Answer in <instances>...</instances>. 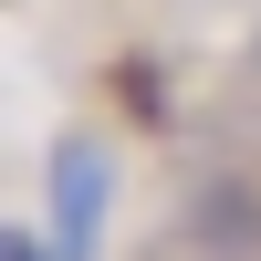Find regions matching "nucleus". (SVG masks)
Returning <instances> with one entry per match:
<instances>
[{
    "mask_svg": "<svg viewBox=\"0 0 261 261\" xmlns=\"http://www.w3.org/2000/svg\"><path fill=\"white\" fill-rule=\"evenodd\" d=\"M42 178H53V251H63V261H94V241H105V199H115L105 136H63Z\"/></svg>",
    "mask_w": 261,
    "mask_h": 261,
    "instance_id": "f257e3e1",
    "label": "nucleus"
},
{
    "mask_svg": "<svg viewBox=\"0 0 261 261\" xmlns=\"http://www.w3.org/2000/svg\"><path fill=\"white\" fill-rule=\"evenodd\" d=\"M0 261H63V251H42V230H0Z\"/></svg>",
    "mask_w": 261,
    "mask_h": 261,
    "instance_id": "f03ea898",
    "label": "nucleus"
}]
</instances>
